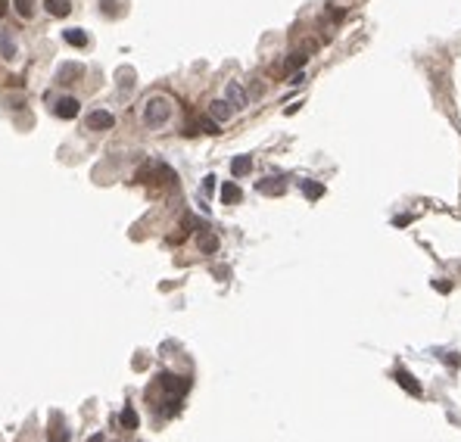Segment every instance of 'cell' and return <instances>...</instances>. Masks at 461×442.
Listing matches in <instances>:
<instances>
[{"mask_svg":"<svg viewBox=\"0 0 461 442\" xmlns=\"http://www.w3.org/2000/svg\"><path fill=\"white\" fill-rule=\"evenodd\" d=\"M252 172V156H234L231 159V175L234 178H243Z\"/></svg>","mask_w":461,"mask_h":442,"instance_id":"cell-12","label":"cell"},{"mask_svg":"<svg viewBox=\"0 0 461 442\" xmlns=\"http://www.w3.org/2000/svg\"><path fill=\"white\" fill-rule=\"evenodd\" d=\"M81 72H84V69H81L78 63H66V66L60 69V75H57V78H60V84H72V81H78Z\"/></svg>","mask_w":461,"mask_h":442,"instance_id":"cell-14","label":"cell"},{"mask_svg":"<svg viewBox=\"0 0 461 442\" xmlns=\"http://www.w3.org/2000/svg\"><path fill=\"white\" fill-rule=\"evenodd\" d=\"M159 386L169 396H184L190 390V380L187 377H178V374H159Z\"/></svg>","mask_w":461,"mask_h":442,"instance_id":"cell-2","label":"cell"},{"mask_svg":"<svg viewBox=\"0 0 461 442\" xmlns=\"http://www.w3.org/2000/svg\"><path fill=\"white\" fill-rule=\"evenodd\" d=\"M199 131H206V134H218L221 128H218V122H212V119H202V122H199Z\"/></svg>","mask_w":461,"mask_h":442,"instance_id":"cell-20","label":"cell"},{"mask_svg":"<svg viewBox=\"0 0 461 442\" xmlns=\"http://www.w3.org/2000/svg\"><path fill=\"white\" fill-rule=\"evenodd\" d=\"M327 16H330L334 22H340L343 16H346V10H340V7H327Z\"/></svg>","mask_w":461,"mask_h":442,"instance_id":"cell-22","label":"cell"},{"mask_svg":"<svg viewBox=\"0 0 461 442\" xmlns=\"http://www.w3.org/2000/svg\"><path fill=\"white\" fill-rule=\"evenodd\" d=\"M302 193L309 199H321L324 196V184L321 181H302Z\"/></svg>","mask_w":461,"mask_h":442,"instance_id":"cell-17","label":"cell"},{"mask_svg":"<svg viewBox=\"0 0 461 442\" xmlns=\"http://www.w3.org/2000/svg\"><path fill=\"white\" fill-rule=\"evenodd\" d=\"M305 63H309V53H305V50H293L290 57H287V63H284V69H287V72H299Z\"/></svg>","mask_w":461,"mask_h":442,"instance_id":"cell-15","label":"cell"},{"mask_svg":"<svg viewBox=\"0 0 461 442\" xmlns=\"http://www.w3.org/2000/svg\"><path fill=\"white\" fill-rule=\"evenodd\" d=\"M87 442H103V436H100V433H94V436H90Z\"/></svg>","mask_w":461,"mask_h":442,"instance_id":"cell-27","label":"cell"},{"mask_svg":"<svg viewBox=\"0 0 461 442\" xmlns=\"http://www.w3.org/2000/svg\"><path fill=\"white\" fill-rule=\"evenodd\" d=\"M0 53H4V60H13V57H16V44L7 38V34L0 38Z\"/></svg>","mask_w":461,"mask_h":442,"instance_id":"cell-19","label":"cell"},{"mask_svg":"<svg viewBox=\"0 0 461 442\" xmlns=\"http://www.w3.org/2000/svg\"><path fill=\"white\" fill-rule=\"evenodd\" d=\"M169 116H172V103L165 100V97L150 100V103H146V109H143V122H146V128H159V125H165V122H169Z\"/></svg>","mask_w":461,"mask_h":442,"instance_id":"cell-1","label":"cell"},{"mask_svg":"<svg viewBox=\"0 0 461 442\" xmlns=\"http://www.w3.org/2000/svg\"><path fill=\"white\" fill-rule=\"evenodd\" d=\"M255 190L259 193H271V196H278L287 190V178H262L259 184H255Z\"/></svg>","mask_w":461,"mask_h":442,"instance_id":"cell-8","label":"cell"},{"mask_svg":"<svg viewBox=\"0 0 461 442\" xmlns=\"http://www.w3.org/2000/svg\"><path fill=\"white\" fill-rule=\"evenodd\" d=\"M119 420H122V427H125V430H137V423H140V420H137V411L131 408V405H125V408H122Z\"/></svg>","mask_w":461,"mask_h":442,"instance_id":"cell-16","label":"cell"},{"mask_svg":"<svg viewBox=\"0 0 461 442\" xmlns=\"http://www.w3.org/2000/svg\"><path fill=\"white\" fill-rule=\"evenodd\" d=\"M81 113V103L75 100V97H60L57 103H53V116H57V119H75Z\"/></svg>","mask_w":461,"mask_h":442,"instance_id":"cell-3","label":"cell"},{"mask_svg":"<svg viewBox=\"0 0 461 442\" xmlns=\"http://www.w3.org/2000/svg\"><path fill=\"white\" fill-rule=\"evenodd\" d=\"M44 10H47V16H53V19H66V16L72 13V4L69 0H44Z\"/></svg>","mask_w":461,"mask_h":442,"instance_id":"cell-10","label":"cell"},{"mask_svg":"<svg viewBox=\"0 0 461 442\" xmlns=\"http://www.w3.org/2000/svg\"><path fill=\"white\" fill-rule=\"evenodd\" d=\"M393 377H396V383L402 386L405 393H412V396H421V383H418V380H415L408 371H405V367H399V371H396Z\"/></svg>","mask_w":461,"mask_h":442,"instance_id":"cell-9","label":"cell"},{"mask_svg":"<svg viewBox=\"0 0 461 442\" xmlns=\"http://www.w3.org/2000/svg\"><path fill=\"white\" fill-rule=\"evenodd\" d=\"M305 81V75H302V69L299 72H293V75H290V84H302Z\"/></svg>","mask_w":461,"mask_h":442,"instance_id":"cell-24","label":"cell"},{"mask_svg":"<svg viewBox=\"0 0 461 442\" xmlns=\"http://www.w3.org/2000/svg\"><path fill=\"white\" fill-rule=\"evenodd\" d=\"M433 290H439V293H449V290H452V284H446V281H433Z\"/></svg>","mask_w":461,"mask_h":442,"instance_id":"cell-23","label":"cell"},{"mask_svg":"<svg viewBox=\"0 0 461 442\" xmlns=\"http://www.w3.org/2000/svg\"><path fill=\"white\" fill-rule=\"evenodd\" d=\"M218 196H221V202L234 206V202H240V199H243V190L237 187L234 181H225V184H221V190H218Z\"/></svg>","mask_w":461,"mask_h":442,"instance_id":"cell-11","label":"cell"},{"mask_svg":"<svg viewBox=\"0 0 461 442\" xmlns=\"http://www.w3.org/2000/svg\"><path fill=\"white\" fill-rule=\"evenodd\" d=\"M63 41L66 44H72V47H87V31H81V28H66L63 31Z\"/></svg>","mask_w":461,"mask_h":442,"instance_id":"cell-13","label":"cell"},{"mask_svg":"<svg viewBox=\"0 0 461 442\" xmlns=\"http://www.w3.org/2000/svg\"><path fill=\"white\" fill-rule=\"evenodd\" d=\"M7 84H13V87H22V84H25V78H22V75H10V81H7Z\"/></svg>","mask_w":461,"mask_h":442,"instance_id":"cell-25","label":"cell"},{"mask_svg":"<svg viewBox=\"0 0 461 442\" xmlns=\"http://www.w3.org/2000/svg\"><path fill=\"white\" fill-rule=\"evenodd\" d=\"M458 361H461V358H458L455 352H449V355H446V364H449V367H458Z\"/></svg>","mask_w":461,"mask_h":442,"instance_id":"cell-26","label":"cell"},{"mask_svg":"<svg viewBox=\"0 0 461 442\" xmlns=\"http://www.w3.org/2000/svg\"><path fill=\"white\" fill-rule=\"evenodd\" d=\"M196 243H199V252H206V255H212V252H218V237H215L212 231H206V225H199V234H196Z\"/></svg>","mask_w":461,"mask_h":442,"instance_id":"cell-6","label":"cell"},{"mask_svg":"<svg viewBox=\"0 0 461 442\" xmlns=\"http://www.w3.org/2000/svg\"><path fill=\"white\" fill-rule=\"evenodd\" d=\"M116 125L113 113H106V109H94V113L87 116V128L90 131H109V128Z\"/></svg>","mask_w":461,"mask_h":442,"instance_id":"cell-4","label":"cell"},{"mask_svg":"<svg viewBox=\"0 0 461 442\" xmlns=\"http://www.w3.org/2000/svg\"><path fill=\"white\" fill-rule=\"evenodd\" d=\"M16 13H19L22 19H31V13H34V0H16Z\"/></svg>","mask_w":461,"mask_h":442,"instance_id":"cell-18","label":"cell"},{"mask_svg":"<svg viewBox=\"0 0 461 442\" xmlns=\"http://www.w3.org/2000/svg\"><path fill=\"white\" fill-rule=\"evenodd\" d=\"M228 103H231L234 109H246V106H249V94L243 90V84H237V81L228 84Z\"/></svg>","mask_w":461,"mask_h":442,"instance_id":"cell-5","label":"cell"},{"mask_svg":"<svg viewBox=\"0 0 461 442\" xmlns=\"http://www.w3.org/2000/svg\"><path fill=\"white\" fill-rule=\"evenodd\" d=\"M209 116H212V122L221 125V122H228V119L234 116V106H231L228 100H212V103H209Z\"/></svg>","mask_w":461,"mask_h":442,"instance_id":"cell-7","label":"cell"},{"mask_svg":"<svg viewBox=\"0 0 461 442\" xmlns=\"http://www.w3.org/2000/svg\"><path fill=\"white\" fill-rule=\"evenodd\" d=\"M47 436H50V442H69V430H63V427H57V430H50Z\"/></svg>","mask_w":461,"mask_h":442,"instance_id":"cell-21","label":"cell"}]
</instances>
